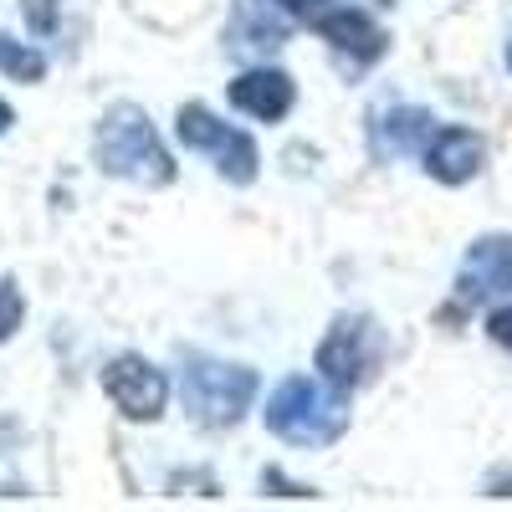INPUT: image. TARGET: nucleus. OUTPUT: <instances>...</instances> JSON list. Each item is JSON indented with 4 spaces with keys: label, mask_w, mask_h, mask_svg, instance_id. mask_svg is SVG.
Returning <instances> with one entry per match:
<instances>
[{
    "label": "nucleus",
    "mask_w": 512,
    "mask_h": 512,
    "mask_svg": "<svg viewBox=\"0 0 512 512\" xmlns=\"http://www.w3.org/2000/svg\"><path fill=\"white\" fill-rule=\"evenodd\" d=\"M93 159L103 175L113 180H128V185H144V190H159L175 180V159H169L159 128L149 123L144 108L134 103H118L98 118V134H93Z\"/></svg>",
    "instance_id": "obj_1"
},
{
    "label": "nucleus",
    "mask_w": 512,
    "mask_h": 512,
    "mask_svg": "<svg viewBox=\"0 0 512 512\" xmlns=\"http://www.w3.org/2000/svg\"><path fill=\"white\" fill-rule=\"evenodd\" d=\"M267 431L282 436L287 446H333L349 431V400L338 384H328L323 374H292L267 395Z\"/></svg>",
    "instance_id": "obj_2"
},
{
    "label": "nucleus",
    "mask_w": 512,
    "mask_h": 512,
    "mask_svg": "<svg viewBox=\"0 0 512 512\" xmlns=\"http://www.w3.org/2000/svg\"><path fill=\"white\" fill-rule=\"evenodd\" d=\"M180 390H185V410L200 425H236L256 400V374L246 364L190 354L185 374H180Z\"/></svg>",
    "instance_id": "obj_3"
},
{
    "label": "nucleus",
    "mask_w": 512,
    "mask_h": 512,
    "mask_svg": "<svg viewBox=\"0 0 512 512\" xmlns=\"http://www.w3.org/2000/svg\"><path fill=\"white\" fill-rule=\"evenodd\" d=\"M175 134H180V144H185V149L216 159L221 180H231V185H251V180H256V164H262V159H256V144L241 134V128L221 123L205 103H185V108H180Z\"/></svg>",
    "instance_id": "obj_4"
},
{
    "label": "nucleus",
    "mask_w": 512,
    "mask_h": 512,
    "mask_svg": "<svg viewBox=\"0 0 512 512\" xmlns=\"http://www.w3.org/2000/svg\"><path fill=\"white\" fill-rule=\"evenodd\" d=\"M103 395L128 415V420H159L169 400V379L139 354H118L103 364Z\"/></svg>",
    "instance_id": "obj_5"
},
{
    "label": "nucleus",
    "mask_w": 512,
    "mask_h": 512,
    "mask_svg": "<svg viewBox=\"0 0 512 512\" xmlns=\"http://www.w3.org/2000/svg\"><path fill=\"white\" fill-rule=\"evenodd\" d=\"M374 354H379L374 323H369V318H338V323L328 328V338L318 344V374L349 395L354 384L369 374Z\"/></svg>",
    "instance_id": "obj_6"
},
{
    "label": "nucleus",
    "mask_w": 512,
    "mask_h": 512,
    "mask_svg": "<svg viewBox=\"0 0 512 512\" xmlns=\"http://www.w3.org/2000/svg\"><path fill=\"white\" fill-rule=\"evenodd\" d=\"M512 292V236H482L472 241L461 262V277H456V297L461 303H487V297H502Z\"/></svg>",
    "instance_id": "obj_7"
},
{
    "label": "nucleus",
    "mask_w": 512,
    "mask_h": 512,
    "mask_svg": "<svg viewBox=\"0 0 512 512\" xmlns=\"http://www.w3.org/2000/svg\"><path fill=\"white\" fill-rule=\"evenodd\" d=\"M482 159H487L482 139L472 134V128H451V123H441L436 134L425 139V149H420L425 175H436L441 185H466L482 169Z\"/></svg>",
    "instance_id": "obj_8"
},
{
    "label": "nucleus",
    "mask_w": 512,
    "mask_h": 512,
    "mask_svg": "<svg viewBox=\"0 0 512 512\" xmlns=\"http://www.w3.org/2000/svg\"><path fill=\"white\" fill-rule=\"evenodd\" d=\"M292 98H297L292 77L277 72V67H251V72H241V77L231 82V103H236L246 118H262V123L287 118V113H292Z\"/></svg>",
    "instance_id": "obj_9"
},
{
    "label": "nucleus",
    "mask_w": 512,
    "mask_h": 512,
    "mask_svg": "<svg viewBox=\"0 0 512 512\" xmlns=\"http://www.w3.org/2000/svg\"><path fill=\"white\" fill-rule=\"evenodd\" d=\"M313 26H318V36L323 41H333L338 52H349L354 62H374L384 47H390V36H384L359 6H344V11H323V16H313Z\"/></svg>",
    "instance_id": "obj_10"
},
{
    "label": "nucleus",
    "mask_w": 512,
    "mask_h": 512,
    "mask_svg": "<svg viewBox=\"0 0 512 512\" xmlns=\"http://www.w3.org/2000/svg\"><path fill=\"white\" fill-rule=\"evenodd\" d=\"M287 36V11L277 0H241L236 21H231V47H256V52H272L282 47Z\"/></svg>",
    "instance_id": "obj_11"
},
{
    "label": "nucleus",
    "mask_w": 512,
    "mask_h": 512,
    "mask_svg": "<svg viewBox=\"0 0 512 512\" xmlns=\"http://www.w3.org/2000/svg\"><path fill=\"white\" fill-rule=\"evenodd\" d=\"M436 128H441V118H431L425 108H395V113H384L374 123V149L390 154V159L395 154H420Z\"/></svg>",
    "instance_id": "obj_12"
},
{
    "label": "nucleus",
    "mask_w": 512,
    "mask_h": 512,
    "mask_svg": "<svg viewBox=\"0 0 512 512\" xmlns=\"http://www.w3.org/2000/svg\"><path fill=\"white\" fill-rule=\"evenodd\" d=\"M0 72H11L21 82H41V72H47V57H41L36 47H26V41L6 36L0 31Z\"/></svg>",
    "instance_id": "obj_13"
},
{
    "label": "nucleus",
    "mask_w": 512,
    "mask_h": 512,
    "mask_svg": "<svg viewBox=\"0 0 512 512\" xmlns=\"http://www.w3.org/2000/svg\"><path fill=\"white\" fill-rule=\"evenodd\" d=\"M26 6V21L36 26V31H52L57 26V11H62V0H21Z\"/></svg>",
    "instance_id": "obj_14"
},
{
    "label": "nucleus",
    "mask_w": 512,
    "mask_h": 512,
    "mask_svg": "<svg viewBox=\"0 0 512 512\" xmlns=\"http://www.w3.org/2000/svg\"><path fill=\"white\" fill-rule=\"evenodd\" d=\"M487 333H492L497 344H502V349L512 354V303H507V308H497V313L487 318Z\"/></svg>",
    "instance_id": "obj_15"
},
{
    "label": "nucleus",
    "mask_w": 512,
    "mask_h": 512,
    "mask_svg": "<svg viewBox=\"0 0 512 512\" xmlns=\"http://www.w3.org/2000/svg\"><path fill=\"white\" fill-rule=\"evenodd\" d=\"M277 6H282L287 16H297V21H313V16L328 11V0H277Z\"/></svg>",
    "instance_id": "obj_16"
},
{
    "label": "nucleus",
    "mask_w": 512,
    "mask_h": 512,
    "mask_svg": "<svg viewBox=\"0 0 512 512\" xmlns=\"http://www.w3.org/2000/svg\"><path fill=\"white\" fill-rule=\"evenodd\" d=\"M11 123H16V118H11V108H6V103H0V134H6V128H11Z\"/></svg>",
    "instance_id": "obj_17"
},
{
    "label": "nucleus",
    "mask_w": 512,
    "mask_h": 512,
    "mask_svg": "<svg viewBox=\"0 0 512 512\" xmlns=\"http://www.w3.org/2000/svg\"><path fill=\"white\" fill-rule=\"evenodd\" d=\"M507 67H512V41H507Z\"/></svg>",
    "instance_id": "obj_18"
}]
</instances>
